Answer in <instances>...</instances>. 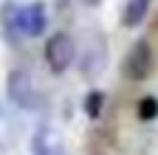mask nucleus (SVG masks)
<instances>
[{"label": "nucleus", "mask_w": 158, "mask_h": 155, "mask_svg": "<svg viewBox=\"0 0 158 155\" xmlns=\"http://www.w3.org/2000/svg\"><path fill=\"white\" fill-rule=\"evenodd\" d=\"M73 56H76V45H73V37L65 34V31H56L48 37V43H45V65L54 76H62L71 62H73Z\"/></svg>", "instance_id": "nucleus-1"}, {"label": "nucleus", "mask_w": 158, "mask_h": 155, "mask_svg": "<svg viewBox=\"0 0 158 155\" xmlns=\"http://www.w3.org/2000/svg\"><path fill=\"white\" fill-rule=\"evenodd\" d=\"M152 65H155V56H152L150 43L147 40H138L127 51V56H124L122 73L127 76V79H133V82H141V79H147V76L152 73Z\"/></svg>", "instance_id": "nucleus-2"}, {"label": "nucleus", "mask_w": 158, "mask_h": 155, "mask_svg": "<svg viewBox=\"0 0 158 155\" xmlns=\"http://www.w3.org/2000/svg\"><path fill=\"white\" fill-rule=\"evenodd\" d=\"M6 90H9V99H11L17 107H23V110L37 107V90H34V79H31L28 71H23V68L9 71Z\"/></svg>", "instance_id": "nucleus-3"}, {"label": "nucleus", "mask_w": 158, "mask_h": 155, "mask_svg": "<svg viewBox=\"0 0 158 155\" xmlns=\"http://www.w3.org/2000/svg\"><path fill=\"white\" fill-rule=\"evenodd\" d=\"M17 17H20V34H23V37H43L45 34V26H48L45 3L34 0V3H28V6L20 9Z\"/></svg>", "instance_id": "nucleus-4"}, {"label": "nucleus", "mask_w": 158, "mask_h": 155, "mask_svg": "<svg viewBox=\"0 0 158 155\" xmlns=\"http://www.w3.org/2000/svg\"><path fill=\"white\" fill-rule=\"evenodd\" d=\"M17 11H20V6H14L11 0H6V3L0 6V28H3V34H6L9 43L23 40V34H20V17H17Z\"/></svg>", "instance_id": "nucleus-5"}, {"label": "nucleus", "mask_w": 158, "mask_h": 155, "mask_svg": "<svg viewBox=\"0 0 158 155\" xmlns=\"http://www.w3.org/2000/svg\"><path fill=\"white\" fill-rule=\"evenodd\" d=\"M150 11V0H124L122 9V26L124 28H135L144 23V17Z\"/></svg>", "instance_id": "nucleus-6"}, {"label": "nucleus", "mask_w": 158, "mask_h": 155, "mask_svg": "<svg viewBox=\"0 0 158 155\" xmlns=\"http://www.w3.org/2000/svg\"><path fill=\"white\" fill-rule=\"evenodd\" d=\"M85 116L88 119H99L102 116V107H105V93L102 90H90L88 96H85Z\"/></svg>", "instance_id": "nucleus-7"}, {"label": "nucleus", "mask_w": 158, "mask_h": 155, "mask_svg": "<svg viewBox=\"0 0 158 155\" xmlns=\"http://www.w3.org/2000/svg\"><path fill=\"white\" fill-rule=\"evenodd\" d=\"M138 119H141V121L158 119V99H155V96H144V99L138 102Z\"/></svg>", "instance_id": "nucleus-8"}, {"label": "nucleus", "mask_w": 158, "mask_h": 155, "mask_svg": "<svg viewBox=\"0 0 158 155\" xmlns=\"http://www.w3.org/2000/svg\"><path fill=\"white\" fill-rule=\"evenodd\" d=\"M14 138V121L9 119V113L0 110V147H9Z\"/></svg>", "instance_id": "nucleus-9"}, {"label": "nucleus", "mask_w": 158, "mask_h": 155, "mask_svg": "<svg viewBox=\"0 0 158 155\" xmlns=\"http://www.w3.org/2000/svg\"><path fill=\"white\" fill-rule=\"evenodd\" d=\"M34 152H37V155H62V149H59V144H48V141H43V135H37Z\"/></svg>", "instance_id": "nucleus-10"}, {"label": "nucleus", "mask_w": 158, "mask_h": 155, "mask_svg": "<svg viewBox=\"0 0 158 155\" xmlns=\"http://www.w3.org/2000/svg\"><path fill=\"white\" fill-rule=\"evenodd\" d=\"M82 3H85V6H99L102 0H82Z\"/></svg>", "instance_id": "nucleus-11"}]
</instances>
